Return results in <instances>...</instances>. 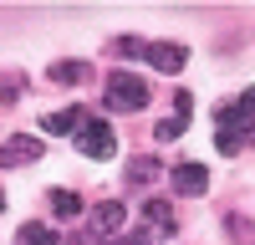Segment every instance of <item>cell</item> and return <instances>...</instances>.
Instances as JSON below:
<instances>
[{
  "mask_svg": "<svg viewBox=\"0 0 255 245\" xmlns=\"http://www.w3.org/2000/svg\"><path fill=\"white\" fill-rule=\"evenodd\" d=\"M113 51H118V56H148V41H143V36H118Z\"/></svg>",
  "mask_w": 255,
  "mask_h": 245,
  "instance_id": "cell-15",
  "label": "cell"
},
{
  "mask_svg": "<svg viewBox=\"0 0 255 245\" xmlns=\"http://www.w3.org/2000/svg\"><path fill=\"white\" fill-rule=\"evenodd\" d=\"M15 92H20V77H5V87H0V102H15Z\"/></svg>",
  "mask_w": 255,
  "mask_h": 245,
  "instance_id": "cell-17",
  "label": "cell"
},
{
  "mask_svg": "<svg viewBox=\"0 0 255 245\" xmlns=\"http://www.w3.org/2000/svg\"><path fill=\"white\" fill-rule=\"evenodd\" d=\"M51 215H56V220H77V215H82V199H77L72 189H51Z\"/></svg>",
  "mask_w": 255,
  "mask_h": 245,
  "instance_id": "cell-13",
  "label": "cell"
},
{
  "mask_svg": "<svg viewBox=\"0 0 255 245\" xmlns=\"http://www.w3.org/2000/svg\"><path fill=\"white\" fill-rule=\"evenodd\" d=\"M143 220H148L143 230L153 235V240H163V235H174V230H179V220L168 215V204H163V199H153V204H143Z\"/></svg>",
  "mask_w": 255,
  "mask_h": 245,
  "instance_id": "cell-9",
  "label": "cell"
},
{
  "mask_svg": "<svg viewBox=\"0 0 255 245\" xmlns=\"http://www.w3.org/2000/svg\"><path fill=\"white\" fill-rule=\"evenodd\" d=\"M158 179V158H133V163H128V184H138V189H143V184H153Z\"/></svg>",
  "mask_w": 255,
  "mask_h": 245,
  "instance_id": "cell-14",
  "label": "cell"
},
{
  "mask_svg": "<svg viewBox=\"0 0 255 245\" xmlns=\"http://www.w3.org/2000/svg\"><path fill=\"white\" fill-rule=\"evenodd\" d=\"M0 210H5V194H0Z\"/></svg>",
  "mask_w": 255,
  "mask_h": 245,
  "instance_id": "cell-19",
  "label": "cell"
},
{
  "mask_svg": "<svg viewBox=\"0 0 255 245\" xmlns=\"http://www.w3.org/2000/svg\"><path fill=\"white\" fill-rule=\"evenodd\" d=\"M209 189V169L204 163H179L174 169V194H204Z\"/></svg>",
  "mask_w": 255,
  "mask_h": 245,
  "instance_id": "cell-7",
  "label": "cell"
},
{
  "mask_svg": "<svg viewBox=\"0 0 255 245\" xmlns=\"http://www.w3.org/2000/svg\"><path fill=\"white\" fill-rule=\"evenodd\" d=\"M102 102H108L113 113H138L143 102H148V82L133 77V72H113L108 87H102Z\"/></svg>",
  "mask_w": 255,
  "mask_h": 245,
  "instance_id": "cell-1",
  "label": "cell"
},
{
  "mask_svg": "<svg viewBox=\"0 0 255 245\" xmlns=\"http://www.w3.org/2000/svg\"><path fill=\"white\" fill-rule=\"evenodd\" d=\"M15 245H61V240H56V230H51V225L31 220V225H20V230H15Z\"/></svg>",
  "mask_w": 255,
  "mask_h": 245,
  "instance_id": "cell-12",
  "label": "cell"
},
{
  "mask_svg": "<svg viewBox=\"0 0 255 245\" xmlns=\"http://www.w3.org/2000/svg\"><path fill=\"white\" fill-rule=\"evenodd\" d=\"M67 245H102V240H97V235H72Z\"/></svg>",
  "mask_w": 255,
  "mask_h": 245,
  "instance_id": "cell-18",
  "label": "cell"
},
{
  "mask_svg": "<svg viewBox=\"0 0 255 245\" xmlns=\"http://www.w3.org/2000/svg\"><path fill=\"white\" fill-rule=\"evenodd\" d=\"M123 225H128V210L118 199H102L97 210H92V235L97 240H123Z\"/></svg>",
  "mask_w": 255,
  "mask_h": 245,
  "instance_id": "cell-4",
  "label": "cell"
},
{
  "mask_svg": "<svg viewBox=\"0 0 255 245\" xmlns=\"http://www.w3.org/2000/svg\"><path fill=\"white\" fill-rule=\"evenodd\" d=\"M77 148L87 153V158H113V153H118V133H113L102 118H87V122H82V133H77Z\"/></svg>",
  "mask_w": 255,
  "mask_h": 245,
  "instance_id": "cell-3",
  "label": "cell"
},
{
  "mask_svg": "<svg viewBox=\"0 0 255 245\" xmlns=\"http://www.w3.org/2000/svg\"><path fill=\"white\" fill-rule=\"evenodd\" d=\"M215 143H220V153H240L245 138H235V133H215Z\"/></svg>",
  "mask_w": 255,
  "mask_h": 245,
  "instance_id": "cell-16",
  "label": "cell"
},
{
  "mask_svg": "<svg viewBox=\"0 0 255 245\" xmlns=\"http://www.w3.org/2000/svg\"><path fill=\"white\" fill-rule=\"evenodd\" d=\"M215 122H220V133H235V138H245V128H255V87H245L230 108H220L215 113Z\"/></svg>",
  "mask_w": 255,
  "mask_h": 245,
  "instance_id": "cell-2",
  "label": "cell"
},
{
  "mask_svg": "<svg viewBox=\"0 0 255 245\" xmlns=\"http://www.w3.org/2000/svg\"><path fill=\"white\" fill-rule=\"evenodd\" d=\"M82 122H87V118H82V108H61V113H51V118H41V128H46L51 138H61V133H77Z\"/></svg>",
  "mask_w": 255,
  "mask_h": 245,
  "instance_id": "cell-10",
  "label": "cell"
},
{
  "mask_svg": "<svg viewBox=\"0 0 255 245\" xmlns=\"http://www.w3.org/2000/svg\"><path fill=\"white\" fill-rule=\"evenodd\" d=\"M189 108H194V97H189V92H179V97H174V118H163L158 128H153V138H158V143H174V138L184 133V118H189Z\"/></svg>",
  "mask_w": 255,
  "mask_h": 245,
  "instance_id": "cell-8",
  "label": "cell"
},
{
  "mask_svg": "<svg viewBox=\"0 0 255 245\" xmlns=\"http://www.w3.org/2000/svg\"><path fill=\"white\" fill-rule=\"evenodd\" d=\"M41 158V138H26V133H15L0 143V169H20V163H36Z\"/></svg>",
  "mask_w": 255,
  "mask_h": 245,
  "instance_id": "cell-5",
  "label": "cell"
},
{
  "mask_svg": "<svg viewBox=\"0 0 255 245\" xmlns=\"http://www.w3.org/2000/svg\"><path fill=\"white\" fill-rule=\"evenodd\" d=\"M148 61H153L158 72H184L189 51L179 46V41H148Z\"/></svg>",
  "mask_w": 255,
  "mask_h": 245,
  "instance_id": "cell-6",
  "label": "cell"
},
{
  "mask_svg": "<svg viewBox=\"0 0 255 245\" xmlns=\"http://www.w3.org/2000/svg\"><path fill=\"white\" fill-rule=\"evenodd\" d=\"M46 77L56 82V87H77V82H87L92 72H87V61H56V67H51Z\"/></svg>",
  "mask_w": 255,
  "mask_h": 245,
  "instance_id": "cell-11",
  "label": "cell"
}]
</instances>
